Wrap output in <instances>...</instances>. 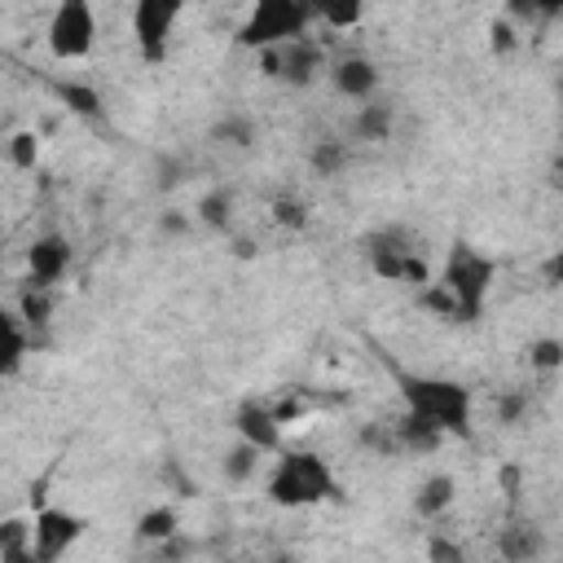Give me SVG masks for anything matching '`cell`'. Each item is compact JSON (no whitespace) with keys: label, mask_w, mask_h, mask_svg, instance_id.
I'll return each mask as SVG.
<instances>
[{"label":"cell","mask_w":563,"mask_h":563,"mask_svg":"<svg viewBox=\"0 0 563 563\" xmlns=\"http://www.w3.org/2000/svg\"><path fill=\"white\" fill-rule=\"evenodd\" d=\"M9 158H13L18 167H35V158H40V136H35V132H18V136L9 141Z\"/></svg>","instance_id":"obj_24"},{"label":"cell","mask_w":563,"mask_h":563,"mask_svg":"<svg viewBox=\"0 0 563 563\" xmlns=\"http://www.w3.org/2000/svg\"><path fill=\"white\" fill-rule=\"evenodd\" d=\"M330 79H334V88H339L343 97H352V101H369V97L378 92V70H374L369 57H339L334 70H330Z\"/></svg>","instance_id":"obj_12"},{"label":"cell","mask_w":563,"mask_h":563,"mask_svg":"<svg viewBox=\"0 0 563 563\" xmlns=\"http://www.w3.org/2000/svg\"><path fill=\"white\" fill-rule=\"evenodd\" d=\"M303 4H308L312 18H321L334 31H352L365 13V0H303Z\"/></svg>","instance_id":"obj_16"},{"label":"cell","mask_w":563,"mask_h":563,"mask_svg":"<svg viewBox=\"0 0 563 563\" xmlns=\"http://www.w3.org/2000/svg\"><path fill=\"white\" fill-rule=\"evenodd\" d=\"M523 405H528L523 396H506V400H501V418H506V422H515V418L523 413Z\"/></svg>","instance_id":"obj_31"},{"label":"cell","mask_w":563,"mask_h":563,"mask_svg":"<svg viewBox=\"0 0 563 563\" xmlns=\"http://www.w3.org/2000/svg\"><path fill=\"white\" fill-rule=\"evenodd\" d=\"M541 550H545V537H541L537 523H515V528H506V537H501V554L515 559V563L537 559Z\"/></svg>","instance_id":"obj_17"},{"label":"cell","mask_w":563,"mask_h":563,"mask_svg":"<svg viewBox=\"0 0 563 563\" xmlns=\"http://www.w3.org/2000/svg\"><path fill=\"white\" fill-rule=\"evenodd\" d=\"M308 22H312V13L303 0H255L251 18L238 26V44L260 53V48L299 40L308 31Z\"/></svg>","instance_id":"obj_4"},{"label":"cell","mask_w":563,"mask_h":563,"mask_svg":"<svg viewBox=\"0 0 563 563\" xmlns=\"http://www.w3.org/2000/svg\"><path fill=\"white\" fill-rule=\"evenodd\" d=\"M528 361H532L537 369H559V365H563V343H559V339H537L532 352H528Z\"/></svg>","instance_id":"obj_25"},{"label":"cell","mask_w":563,"mask_h":563,"mask_svg":"<svg viewBox=\"0 0 563 563\" xmlns=\"http://www.w3.org/2000/svg\"><path fill=\"white\" fill-rule=\"evenodd\" d=\"M238 440L255 444L260 453H282V418L268 405H242L238 409Z\"/></svg>","instance_id":"obj_11"},{"label":"cell","mask_w":563,"mask_h":563,"mask_svg":"<svg viewBox=\"0 0 563 563\" xmlns=\"http://www.w3.org/2000/svg\"><path fill=\"white\" fill-rule=\"evenodd\" d=\"M343 163H347V145H343V141H334V136L317 141V150H312V167H317V176H339Z\"/></svg>","instance_id":"obj_21"},{"label":"cell","mask_w":563,"mask_h":563,"mask_svg":"<svg viewBox=\"0 0 563 563\" xmlns=\"http://www.w3.org/2000/svg\"><path fill=\"white\" fill-rule=\"evenodd\" d=\"M22 317H26L31 325H44V321H48V295H44V286H31V290L22 295Z\"/></svg>","instance_id":"obj_26"},{"label":"cell","mask_w":563,"mask_h":563,"mask_svg":"<svg viewBox=\"0 0 563 563\" xmlns=\"http://www.w3.org/2000/svg\"><path fill=\"white\" fill-rule=\"evenodd\" d=\"M260 62H264V75H273V79H282V84L303 88V84H312V79L321 75L325 53H321V44H317V40L299 35V40H286V44L260 48Z\"/></svg>","instance_id":"obj_7"},{"label":"cell","mask_w":563,"mask_h":563,"mask_svg":"<svg viewBox=\"0 0 563 563\" xmlns=\"http://www.w3.org/2000/svg\"><path fill=\"white\" fill-rule=\"evenodd\" d=\"M198 216H202V224H211V229H229V220H233L229 194H207V198L198 202Z\"/></svg>","instance_id":"obj_23"},{"label":"cell","mask_w":563,"mask_h":563,"mask_svg":"<svg viewBox=\"0 0 563 563\" xmlns=\"http://www.w3.org/2000/svg\"><path fill=\"white\" fill-rule=\"evenodd\" d=\"M62 97H66V101H75V110L97 114V92H88V88H79V84H62Z\"/></svg>","instance_id":"obj_29"},{"label":"cell","mask_w":563,"mask_h":563,"mask_svg":"<svg viewBox=\"0 0 563 563\" xmlns=\"http://www.w3.org/2000/svg\"><path fill=\"white\" fill-rule=\"evenodd\" d=\"M493 273H497V264H493L484 251H475L471 242H457V246L449 251V260H444L440 282L427 290V303H431L435 312H444V317L475 321V317L484 312L488 290H493Z\"/></svg>","instance_id":"obj_1"},{"label":"cell","mask_w":563,"mask_h":563,"mask_svg":"<svg viewBox=\"0 0 563 563\" xmlns=\"http://www.w3.org/2000/svg\"><path fill=\"white\" fill-rule=\"evenodd\" d=\"M22 361H26V334H22L18 317L0 308V378L18 374V369H22Z\"/></svg>","instance_id":"obj_14"},{"label":"cell","mask_w":563,"mask_h":563,"mask_svg":"<svg viewBox=\"0 0 563 563\" xmlns=\"http://www.w3.org/2000/svg\"><path fill=\"white\" fill-rule=\"evenodd\" d=\"M180 4L185 0H136L132 4V35H136V48L145 62H163L167 57V44H172V26L180 18Z\"/></svg>","instance_id":"obj_8"},{"label":"cell","mask_w":563,"mask_h":563,"mask_svg":"<svg viewBox=\"0 0 563 563\" xmlns=\"http://www.w3.org/2000/svg\"><path fill=\"white\" fill-rule=\"evenodd\" d=\"M0 559H31V523L26 519L0 523Z\"/></svg>","instance_id":"obj_19"},{"label":"cell","mask_w":563,"mask_h":563,"mask_svg":"<svg viewBox=\"0 0 563 563\" xmlns=\"http://www.w3.org/2000/svg\"><path fill=\"white\" fill-rule=\"evenodd\" d=\"M453 501H457V484H453V475H427V479L418 484V493H413V510H418L422 519L444 515Z\"/></svg>","instance_id":"obj_13"},{"label":"cell","mask_w":563,"mask_h":563,"mask_svg":"<svg viewBox=\"0 0 563 563\" xmlns=\"http://www.w3.org/2000/svg\"><path fill=\"white\" fill-rule=\"evenodd\" d=\"M163 229H176V233H180V229H185V216H167Z\"/></svg>","instance_id":"obj_33"},{"label":"cell","mask_w":563,"mask_h":563,"mask_svg":"<svg viewBox=\"0 0 563 563\" xmlns=\"http://www.w3.org/2000/svg\"><path fill=\"white\" fill-rule=\"evenodd\" d=\"M211 136L224 141V145H251V141H255V123H251L246 114H224V119L211 128Z\"/></svg>","instance_id":"obj_22"},{"label":"cell","mask_w":563,"mask_h":563,"mask_svg":"<svg viewBox=\"0 0 563 563\" xmlns=\"http://www.w3.org/2000/svg\"><path fill=\"white\" fill-rule=\"evenodd\" d=\"M400 391H405V409L418 413L422 422H431L440 435H466L471 431V387H462L453 378L405 374Z\"/></svg>","instance_id":"obj_2"},{"label":"cell","mask_w":563,"mask_h":563,"mask_svg":"<svg viewBox=\"0 0 563 563\" xmlns=\"http://www.w3.org/2000/svg\"><path fill=\"white\" fill-rule=\"evenodd\" d=\"M84 532V519L70 515V510H57V506H40L35 519H31V559H62Z\"/></svg>","instance_id":"obj_9"},{"label":"cell","mask_w":563,"mask_h":563,"mask_svg":"<svg viewBox=\"0 0 563 563\" xmlns=\"http://www.w3.org/2000/svg\"><path fill=\"white\" fill-rule=\"evenodd\" d=\"M136 532H141V541H163V537H172V532H176V510H172V506L145 510V515L136 519Z\"/></svg>","instance_id":"obj_20"},{"label":"cell","mask_w":563,"mask_h":563,"mask_svg":"<svg viewBox=\"0 0 563 563\" xmlns=\"http://www.w3.org/2000/svg\"><path fill=\"white\" fill-rule=\"evenodd\" d=\"M97 44V13L88 0H57L53 18H48V48L62 62H79L88 57Z\"/></svg>","instance_id":"obj_5"},{"label":"cell","mask_w":563,"mask_h":563,"mask_svg":"<svg viewBox=\"0 0 563 563\" xmlns=\"http://www.w3.org/2000/svg\"><path fill=\"white\" fill-rule=\"evenodd\" d=\"M488 35H493V48H497V53H510V48H515V26H510L506 18H501V22H493V31H488Z\"/></svg>","instance_id":"obj_30"},{"label":"cell","mask_w":563,"mask_h":563,"mask_svg":"<svg viewBox=\"0 0 563 563\" xmlns=\"http://www.w3.org/2000/svg\"><path fill=\"white\" fill-rule=\"evenodd\" d=\"M391 123H396V110L387 101H365L352 119V132H356V141H387Z\"/></svg>","instance_id":"obj_15"},{"label":"cell","mask_w":563,"mask_h":563,"mask_svg":"<svg viewBox=\"0 0 563 563\" xmlns=\"http://www.w3.org/2000/svg\"><path fill=\"white\" fill-rule=\"evenodd\" d=\"M431 559H462V545H449V541H431Z\"/></svg>","instance_id":"obj_32"},{"label":"cell","mask_w":563,"mask_h":563,"mask_svg":"<svg viewBox=\"0 0 563 563\" xmlns=\"http://www.w3.org/2000/svg\"><path fill=\"white\" fill-rule=\"evenodd\" d=\"M563 0H510V18H554Z\"/></svg>","instance_id":"obj_27"},{"label":"cell","mask_w":563,"mask_h":563,"mask_svg":"<svg viewBox=\"0 0 563 563\" xmlns=\"http://www.w3.org/2000/svg\"><path fill=\"white\" fill-rule=\"evenodd\" d=\"M334 493V471L325 457L317 453H282L273 475H268V501L273 506H286V510H299V506H317Z\"/></svg>","instance_id":"obj_3"},{"label":"cell","mask_w":563,"mask_h":563,"mask_svg":"<svg viewBox=\"0 0 563 563\" xmlns=\"http://www.w3.org/2000/svg\"><path fill=\"white\" fill-rule=\"evenodd\" d=\"M273 216H277V224H290V229H303L308 224V211H303L299 198H277L273 202Z\"/></svg>","instance_id":"obj_28"},{"label":"cell","mask_w":563,"mask_h":563,"mask_svg":"<svg viewBox=\"0 0 563 563\" xmlns=\"http://www.w3.org/2000/svg\"><path fill=\"white\" fill-rule=\"evenodd\" d=\"M369 268L387 282H409V286L427 282V255L400 229H383L369 238Z\"/></svg>","instance_id":"obj_6"},{"label":"cell","mask_w":563,"mask_h":563,"mask_svg":"<svg viewBox=\"0 0 563 563\" xmlns=\"http://www.w3.org/2000/svg\"><path fill=\"white\" fill-rule=\"evenodd\" d=\"M260 457H264V453H260L255 444L238 440V444H233V449L224 453V475H229L233 484H246V479H251V475L260 471Z\"/></svg>","instance_id":"obj_18"},{"label":"cell","mask_w":563,"mask_h":563,"mask_svg":"<svg viewBox=\"0 0 563 563\" xmlns=\"http://www.w3.org/2000/svg\"><path fill=\"white\" fill-rule=\"evenodd\" d=\"M26 268H31V286H44V290H48V286L62 282L66 268H70V242H66L62 233L35 238L31 251H26Z\"/></svg>","instance_id":"obj_10"}]
</instances>
